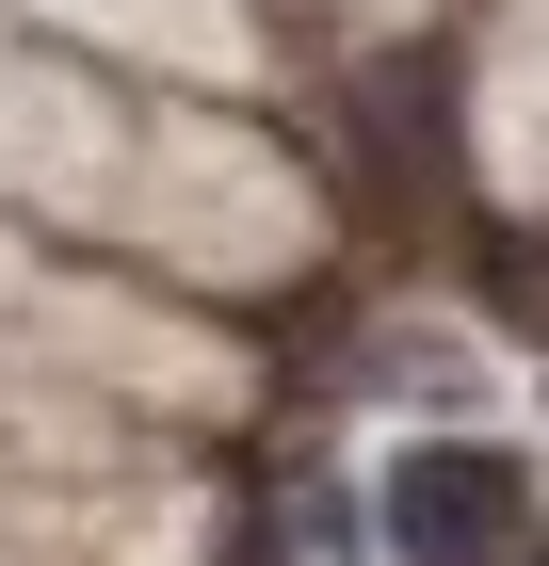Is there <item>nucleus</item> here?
<instances>
[{"label":"nucleus","mask_w":549,"mask_h":566,"mask_svg":"<svg viewBox=\"0 0 549 566\" xmlns=\"http://www.w3.org/2000/svg\"><path fill=\"white\" fill-rule=\"evenodd\" d=\"M388 551L404 566H549V502L502 437H421L388 470Z\"/></svg>","instance_id":"nucleus-1"}]
</instances>
